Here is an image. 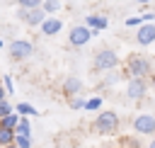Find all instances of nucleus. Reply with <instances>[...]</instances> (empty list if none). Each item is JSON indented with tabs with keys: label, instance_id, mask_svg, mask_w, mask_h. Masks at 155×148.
Listing matches in <instances>:
<instances>
[{
	"label": "nucleus",
	"instance_id": "obj_1",
	"mask_svg": "<svg viewBox=\"0 0 155 148\" xmlns=\"http://www.w3.org/2000/svg\"><path fill=\"white\" fill-rule=\"evenodd\" d=\"M126 73H128L131 78H148V75L153 73V63H150V58L143 56V53H131V56L126 58Z\"/></svg>",
	"mask_w": 155,
	"mask_h": 148
},
{
	"label": "nucleus",
	"instance_id": "obj_2",
	"mask_svg": "<svg viewBox=\"0 0 155 148\" xmlns=\"http://www.w3.org/2000/svg\"><path fill=\"white\" fill-rule=\"evenodd\" d=\"M119 114L116 112H99L97 119H94V131L102 133V136H111L119 131Z\"/></svg>",
	"mask_w": 155,
	"mask_h": 148
},
{
	"label": "nucleus",
	"instance_id": "obj_3",
	"mask_svg": "<svg viewBox=\"0 0 155 148\" xmlns=\"http://www.w3.org/2000/svg\"><path fill=\"white\" fill-rule=\"evenodd\" d=\"M92 66H94V70H114V68H119V56L111 49H102L94 53Z\"/></svg>",
	"mask_w": 155,
	"mask_h": 148
},
{
	"label": "nucleus",
	"instance_id": "obj_4",
	"mask_svg": "<svg viewBox=\"0 0 155 148\" xmlns=\"http://www.w3.org/2000/svg\"><path fill=\"white\" fill-rule=\"evenodd\" d=\"M7 51H10V58L12 61H27L34 53V44L27 41V39H15V41H10Z\"/></svg>",
	"mask_w": 155,
	"mask_h": 148
},
{
	"label": "nucleus",
	"instance_id": "obj_5",
	"mask_svg": "<svg viewBox=\"0 0 155 148\" xmlns=\"http://www.w3.org/2000/svg\"><path fill=\"white\" fill-rule=\"evenodd\" d=\"M17 17H19L24 24H29V27H39L48 15H46V10L39 5V7H31V10H27V7H17Z\"/></svg>",
	"mask_w": 155,
	"mask_h": 148
},
{
	"label": "nucleus",
	"instance_id": "obj_6",
	"mask_svg": "<svg viewBox=\"0 0 155 148\" xmlns=\"http://www.w3.org/2000/svg\"><path fill=\"white\" fill-rule=\"evenodd\" d=\"M136 44L138 46L155 44V22H143L140 27H136Z\"/></svg>",
	"mask_w": 155,
	"mask_h": 148
},
{
	"label": "nucleus",
	"instance_id": "obj_7",
	"mask_svg": "<svg viewBox=\"0 0 155 148\" xmlns=\"http://www.w3.org/2000/svg\"><path fill=\"white\" fill-rule=\"evenodd\" d=\"M90 39H92V29H90L87 24H75V27L70 29V34H68V41H70L73 46H85Z\"/></svg>",
	"mask_w": 155,
	"mask_h": 148
},
{
	"label": "nucleus",
	"instance_id": "obj_8",
	"mask_svg": "<svg viewBox=\"0 0 155 148\" xmlns=\"http://www.w3.org/2000/svg\"><path fill=\"white\" fill-rule=\"evenodd\" d=\"M148 92V78H131L126 85V95L128 99H143Z\"/></svg>",
	"mask_w": 155,
	"mask_h": 148
},
{
	"label": "nucleus",
	"instance_id": "obj_9",
	"mask_svg": "<svg viewBox=\"0 0 155 148\" xmlns=\"http://www.w3.org/2000/svg\"><path fill=\"white\" fill-rule=\"evenodd\" d=\"M133 131L143 133V136H150L155 133V116L153 114H138L133 119Z\"/></svg>",
	"mask_w": 155,
	"mask_h": 148
},
{
	"label": "nucleus",
	"instance_id": "obj_10",
	"mask_svg": "<svg viewBox=\"0 0 155 148\" xmlns=\"http://www.w3.org/2000/svg\"><path fill=\"white\" fill-rule=\"evenodd\" d=\"M39 29H41V34H44V36H56V34L63 29V19H61V17H56V15H48V17L39 24Z\"/></svg>",
	"mask_w": 155,
	"mask_h": 148
},
{
	"label": "nucleus",
	"instance_id": "obj_11",
	"mask_svg": "<svg viewBox=\"0 0 155 148\" xmlns=\"http://www.w3.org/2000/svg\"><path fill=\"white\" fill-rule=\"evenodd\" d=\"M85 24L92 29V36H97V32H102V29L109 27V19L104 15H87L85 17Z\"/></svg>",
	"mask_w": 155,
	"mask_h": 148
},
{
	"label": "nucleus",
	"instance_id": "obj_12",
	"mask_svg": "<svg viewBox=\"0 0 155 148\" xmlns=\"http://www.w3.org/2000/svg\"><path fill=\"white\" fill-rule=\"evenodd\" d=\"M80 92H82V82H80L78 78L70 75V78L63 80V95H65V97H75V95H80Z\"/></svg>",
	"mask_w": 155,
	"mask_h": 148
},
{
	"label": "nucleus",
	"instance_id": "obj_13",
	"mask_svg": "<svg viewBox=\"0 0 155 148\" xmlns=\"http://www.w3.org/2000/svg\"><path fill=\"white\" fill-rule=\"evenodd\" d=\"M17 121H19V114L10 112L7 116H2V119H0V129H10V131H15V129H17Z\"/></svg>",
	"mask_w": 155,
	"mask_h": 148
},
{
	"label": "nucleus",
	"instance_id": "obj_14",
	"mask_svg": "<svg viewBox=\"0 0 155 148\" xmlns=\"http://www.w3.org/2000/svg\"><path fill=\"white\" fill-rule=\"evenodd\" d=\"M41 7L46 10V15H56V12H61L63 2L61 0H41Z\"/></svg>",
	"mask_w": 155,
	"mask_h": 148
},
{
	"label": "nucleus",
	"instance_id": "obj_15",
	"mask_svg": "<svg viewBox=\"0 0 155 148\" xmlns=\"http://www.w3.org/2000/svg\"><path fill=\"white\" fill-rule=\"evenodd\" d=\"M15 133H24V136H29V133H31V126H29V119H27V116H22V114H19V121H17Z\"/></svg>",
	"mask_w": 155,
	"mask_h": 148
},
{
	"label": "nucleus",
	"instance_id": "obj_16",
	"mask_svg": "<svg viewBox=\"0 0 155 148\" xmlns=\"http://www.w3.org/2000/svg\"><path fill=\"white\" fill-rule=\"evenodd\" d=\"M10 143H15V131L0 129V148H5V146H10Z\"/></svg>",
	"mask_w": 155,
	"mask_h": 148
},
{
	"label": "nucleus",
	"instance_id": "obj_17",
	"mask_svg": "<svg viewBox=\"0 0 155 148\" xmlns=\"http://www.w3.org/2000/svg\"><path fill=\"white\" fill-rule=\"evenodd\" d=\"M15 112H17V114H22V116H31V114H39V112H36V109H34L29 102H19Z\"/></svg>",
	"mask_w": 155,
	"mask_h": 148
},
{
	"label": "nucleus",
	"instance_id": "obj_18",
	"mask_svg": "<svg viewBox=\"0 0 155 148\" xmlns=\"http://www.w3.org/2000/svg\"><path fill=\"white\" fill-rule=\"evenodd\" d=\"M15 143H17L19 148H31V138L24 136V133H15Z\"/></svg>",
	"mask_w": 155,
	"mask_h": 148
},
{
	"label": "nucleus",
	"instance_id": "obj_19",
	"mask_svg": "<svg viewBox=\"0 0 155 148\" xmlns=\"http://www.w3.org/2000/svg\"><path fill=\"white\" fill-rule=\"evenodd\" d=\"M68 104H70V109H85V99H82L80 95L70 97V99H68Z\"/></svg>",
	"mask_w": 155,
	"mask_h": 148
},
{
	"label": "nucleus",
	"instance_id": "obj_20",
	"mask_svg": "<svg viewBox=\"0 0 155 148\" xmlns=\"http://www.w3.org/2000/svg\"><path fill=\"white\" fill-rule=\"evenodd\" d=\"M99 107H102V97H92V99L85 102V109H87V112H94V109H99Z\"/></svg>",
	"mask_w": 155,
	"mask_h": 148
},
{
	"label": "nucleus",
	"instance_id": "obj_21",
	"mask_svg": "<svg viewBox=\"0 0 155 148\" xmlns=\"http://www.w3.org/2000/svg\"><path fill=\"white\" fill-rule=\"evenodd\" d=\"M10 112H15V109H12V104L7 102V97H5V99H0V119H2V116H7Z\"/></svg>",
	"mask_w": 155,
	"mask_h": 148
},
{
	"label": "nucleus",
	"instance_id": "obj_22",
	"mask_svg": "<svg viewBox=\"0 0 155 148\" xmlns=\"http://www.w3.org/2000/svg\"><path fill=\"white\" fill-rule=\"evenodd\" d=\"M17 5H19V7L31 10V7H39V5H41V0H17Z\"/></svg>",
	"mask_w": 155,
	"mask_h": 148
},
{
	"label": "nucleus",
	"instance_id": "obj_23",
	"mask_svg": "<svg viewBox=\"0 0 155 148\" xmlns=\"http://www.w3.org/2000/svg\"><path fill=\"white\" fill-rule=\"evenodd\" d=\"M143 24V17H128L126 19V27H140Z\"/></svg>",
	"mask_w": 155,
	"mask_h": 148
},
{
	"label": "nucleus",
	"instance_id": "obj_24",
	"mask_svg": "<svg viewBox=\"0 0 155 148\" xmlns=\"http://www.w3.org/2000/svg\"><path fill=\"white\" fill-rule=\"evenodd\" d=\"M2 85H5L7 95H10V92H15V85H12V78H10V75H5V78H2Z\"/></svg>",
	"mask_w": 155,
	"mask_h": 148
},
{
	"label": "nucleus",
	"instance_id": "obj_25",
	"mask_svg": "<svg viewBox=\"0 0 155 148\" xmlns=\"http://www.w3.org/2000/svg\"><path fill=\"white\" fill-rule=\"evenodd\" d=\"M7 97V90H5V85H2V80H0V99H5Z\"/></svg>",
	"mask_w": 155,
	"mask_h": 148
},
{
	"label": "nucleus",
	"instance_id": "obj_26",
	"mask_svg": "<svg viewBox=\"0 0 155 148\" xmlns=\"http://www.w3.org/2000/svg\"><path fill=\"white\" fill-rule=\"evenodd\" d=\"M148 85H153V87H155V73H150V75H148Z\"/></svg>",
	"mask_w": 155,
	"mask_h": 148
},
{
	"label": "nucleus",
	"instance_id": "obj_27",
	"mask_svg": "<svg viewBox=\"0 0 155 148\" xmlns=\"http://www.w3.org/2000/svg\"><path fill=\"white\" fill-rule=\"evenodd\" d=\"M133 2H138V5H148L150 0H133Z\"/></svg>",
	"mask_w": 155,
	"mask_h": 148
},
{
	"label": "nucleus",
	"instance_id": "obj_28",
	"mask_svg": "<svg viewBox=\"0 0 155 148\" xmlns=\"http://www.w3.org/2000/svg\"><path fill=\"white\" fill-rule=\"evenodd\" d=\"M5 148H19V146H17V143H10V146H5Z\"/></svg>",
	"mask_w": 155,
	"mask_h": 148
},
{
	"label": "nucleus",
	"instance_id": "obj_29",
	"mask_svg": "<svg viewBox=\"0 0 155 148\" xmlns=\"http://www.w3.org/2000/svg\"><path fill=\"white\" fill-rule=\"evenodd\" d=\"M150 148H155V138H153V141H150Z\"/></svg>",
	"mask_w": 155,
	"mask_h": 148
},
{
	"label": "nucleus",
	"instance_id": "obj_30",
	"mask_svg": "<svg viewBox=\"0 0 155 148\" xmlns=\"http://www.w3.org/2000/svg\"><path fill=\"white\" fill-rule=\"evenodd\" d=\"M2 44H5V41H2V39H0V49H2Z\"/></svg>",
	"mask_w": 155,
	"mask_h": 148
},
{
	"label": "nucleus",
	"instance_id": "obj_31",
	"mask_svg": "<svg viewBox=\"0 0 155 148\" xmlns=\"http://www.w3.org/2000/svg\"><path fill=\"white\" fill-rule=\"evenodd\" d=\"M153 22H155V19H153Z\"/></svg>",
	"mask_w": 155,
	"mask_h": 148
}]
</instances>
